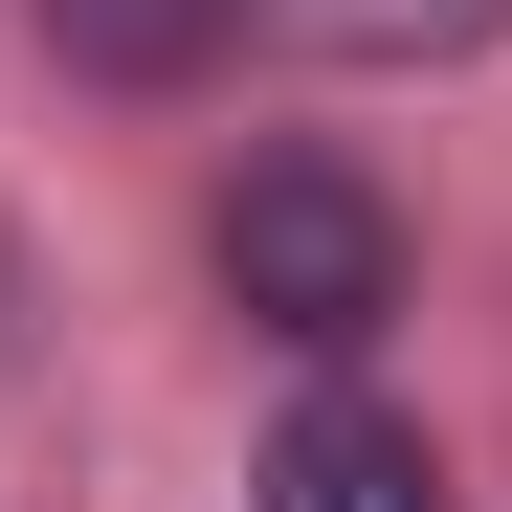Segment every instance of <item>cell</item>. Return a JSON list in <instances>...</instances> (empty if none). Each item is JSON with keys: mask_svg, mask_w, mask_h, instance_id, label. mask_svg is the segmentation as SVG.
<instances>
[{"mask_svg": "<svg viewBox=\"0 0 512 512\" xmlns=\"http://www.w3.org/2000/svg\"><path fill=\"white\" fill-rule=\"evenodd\" d=\"M223 290H245V334H290V357H357L401 312V201L357 156H245L223 179Z\"/></svg>", "mask_w": 512, "mask_h": 512, "instance_id": "1", "label": "cell"}, {"mask_svg": "<svg viewBox=\"0 0 512 512\" xmlns=\"http://www.w3.org/2000/svg\"><path fill=\"white\" fill-rule=\"evenodd\" d=\"M245 512H446V446H423L401 401L334 379V401H290V423H268V490H245Z\"/></svg>", "mask_w": 512, "mask_h": 512, "instance_id": "2", "label": "cell"}, {"mask_svg": "<svg viewBox=\"0 0 512 512\" xmlns=\"http://www.w3.org/2000/svg\"><path fill=\"white\" fill-rule=\"evenodd\" d=\"M245 23H268L290 67H468L512 0H245Z\"/></svg>", "mask_w": 512, "mask_h": 512, "instance_id": "3", "label": "cell"}, {"mask_svg": "<svg viewBox=\"0 0 512 512\" xmlns=\"http://www.w3.org/2000/svg\"><path fill=\"white\" fill-rule=\"evenodd\" d=\"M23 23H45L67 67H90V90H179V67L245 23V0H23Z\"/></svg>", "mask_w": 512, "mask_h": 512, "instance_id": "4", "label": "cell"}]
</instances>
